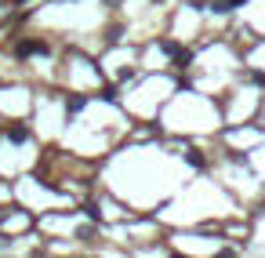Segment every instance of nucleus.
<instances>
[{"label": "nucleus", "mask_w": 265, "mask_h": 258, "mask_svg": "<svg viewBox=\"0 0 265 258\" xmlns=\"http://www.w3.org/2000/svg\"><path fill=\"white\" fill-rule=\"evenodd\" d=\"M18 55H22V58H26V55H48V44H40V40H22V44H18Z\"/></svg>", "instance_id": "obj_1"}, {"label": "nucleus", "mask_w": 265, "mask_h": 258, "mask_svg": "<svg viewBox=\"0 0 265 258\" xmlns=\"http://www.w3.org/2000/svg\"><path fill=\"white\" fill-rule=\"evenodd\" d=\"M7 138H11V142H26V138H29V131H26V127H11V131H7Z\"/></svg>", "instance_id": "obj_2"}, {"label": "nucleus", "mask_w": 265, "mask_h": 258, "mask_svg": "<svg viewBox=\"0 0 265 258\" xmlns=\"http://www.w3.org/2000/svg\"><path fill=\"white\" fill-rule=\"evenodd\" d=\"M84 211H87V218H91V222H102V211H98V204H87Z\"/></svg>", "instance_id": "obj_3"}, {"label": "nucleus", "mask_w": 265, "mask_h": 258, "mask_svg": "<svg viewBox=\"0 0 265 258\" xmlns=\"http://www.w3.org/2000/svg\"><path fill=\"white\" fill-rule=\"evenodd\" d=\"M102 102H116V87H102Z\"/></svg>", "instance_id": "obj_4"}]
</instances>
